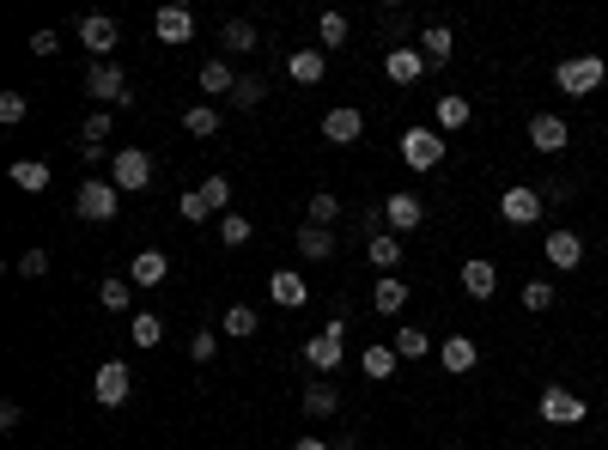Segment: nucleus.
<instances>
[{
  "label": "nucleus",
  "instance_id": "obj_10",
  "mask_svg": "<svg viewBox=\"0 0 608 450\" xmlns=\"http://www.w3.org/2000/svg\"><path fill=\"white\" fill-rule=\"evenodd\" d=\"M566 140H572V128H566V116H554V110H542V116H529V146L536 153H566Z\"/></svg>",
  "mask_w": 608,
  "mask_h": 450
},
{
  "label": "nucleus",
  "instance_id": "obj_6",
  "mask_svg": "<svg viewBox=\"0 0 608 450\" xmlns=\"http://www.w3.org/2000/svg\"><path fill=\"white\" fill-rule=\"evenodd\" d=\"M542 207H548V195H536L529 183H511V189L499 195V219H505V225H536Z\"/></svg>",
  "mask_w": 608,
  "mask_h": 450
},
{
  "label": "nucleus",
  "instance_id": "obj_25",
  "mask_svg": "<svg viewBox=\"0 0 608 450\" xmlns=\"http://www.w3.org/2000/svg\"><path fill=\"white\" fill-rule=\"evenodd\" d=\"M286 73H292L298 86H317L323 73H329V55H323V49H298V55L286 61Z\"/></svg>",
  "mask_w": 608,
  "mask_h": 450
},
{
  "label": "nucleus",
  "instance_id": "obj_45",
  "mask_svg": "<svg viewBox=\"0 0 608 450\" xmlns=\"http://www.w3.org/2000/svg\"><path fill=\"white\" fill-rule=\"evenodd\" d=\"M177 213H183V225H201L213 207H207V201H201V189H195V195H183V201H177Z\"/></svg>",
  "mask_w": 608,
  "mask_h": 450
},
{
  "label": "nucleus",
  "instance_id": "obj_26",
  "mask_svg": "<svg viewBox=\"0 0 608 450\" xmlns=\"http://www.w3.org/2000/svg\"><path fill=\"white\" fill-rule=\"evenodd\" d=\"M365 256H371L377 274H396V262H402V238H396V232H377V238L365 244Z\"/></svg>",
  "mask_w": 608,
  "mask_h": 450
},
{
  "label": "nucleus",
  "instance_id": "obj_8",
  "mask_svg": "<svg viewBox=\"0 0 608 450\" xmlns=\"http://www.w3.org/2000/svg\"><path fill=\"white\" fill-rule=\"evenodd\" d=\"M86 98H98V104H128V73H122L116 61H98V67L86 73Z\"/></svg>",
  "mask_w": 608,
  "mask_h": 450
},
{
  "label": "nucleus",
  "instance_id": "obj_1",
  "mask_svg": "<svg viewBox=\"0 0 608 450\" xmlns=\"http://www.w3.org/2000/svg\"><path fill=\"white\" fill-rule=\"evenodd\" d=\"M602 80H608V61H602V55H566V61L554 67V86H560L566 98H590Z\"/></svg>",
  "mask_w": 608,
  "mask_h": 450
},
{
  "label": "nucleus",
  "instance_id": "obj_43",
  "mask_svg": "<svg viewBox=\"0 0 608 450\" xmlns=\"http://www.w3.org/2000/svg\"><path fill=\"white\" fill-rule=\"evenodd\" d=\"M25 116H31V98H25V92H0V122L13 128V122H25Z\"/></svg>",
  "mask_w": 608,
  "mask_h": 450
},
{
  "label": "nucleus",
  "instance_id": "obj_39",
  "mask_svg": "<svg viewBox=\"0 0 608 450\" xmlns=\"http://www.w3.org/2000/svg\"><path fill=\"white\" fill-rule=\"evenodd\" d=\"M317 37H323V49H341L347 43V13H323L317 19Z\"/></svg>",
  "mask_w": 608,
  "mask_h": 450
},
{
  "label": "nucleus",
  "instance_id": "obj_41",
  "mask_svg": "<svg viewBox=\"0 0 608 450\" xmlns=\"http://www.w3.org/2000/svg\"><path fill=\"white\" fill-rule=\"evenodd\" d=\"M159 341H165V323L152 317V311H140L134 317V347H159Z\"/></svg>",
  "mask_w": 608,
  "mask_h": 450
},
{
  "label": "nucleus",
  "instance_id": "obj_46",
  "mask_svg": "<svg viewBox=\"0 0 608 450\" xmlns=\"http://www.w3.org/2000/svg\"><path fill=\"white\" fill-rule=\"evenodd\" d=\"M19 274H25V280H43V274H49V250H25V256H19Z\"/></svg>",
  "mask_w": 608,
  "mask_h": 450
},
{
  "label": "nucleus",
  "instance_id": "obj_48",
  "mask_svg": "<svg viewBox=\"0 0 608 450\" xmlns=\"http://www.w3.org/2000/svg\"><path fill=\"white\" fill-rule=\"evenodd\" d=\"M31 49H37V55H55V49H61V37H55V31H37V37H31Z\"/></svg>",
  "mask_w": 608,
  "mask_h": 450
},
{
  "label": "nucleus",
  "instance_id": "obj_17",
  "mask_svg": "<svg viewBox=\"0 0 608 450\" xmlns=\"http://www.w3.org/2000/svg\"><path fill=\"white\" fill-rule=\"evenodd\" d=\"M542 256H548V268H578L584 262V238L578 232H566V225H560V232H548V244H542Z\"/></svg>",
  "mask_w": 608,
  "mask_h": 450
},
{
  "label": "nucleus",
  "instance_id": "obj_21",
  "mask_svg": "<svg viewBox=\"0 0 608 450\" xmlns=\"http://www.w3.org/2000/svg\"><path fill=\"white\" fill-rule=\"evenodd\" d=\"M292 244H298V256H304V262H329V256H335L329 225H311V219L298 225V238H292Z\"/></svg>",
  "mask_w": 608,
  "mask_h": 450
},
{
  "label": "nucleus",
  "instance_id": "obj_29",
  "mask_svg": "<svg viewBox=\"0 0 608 450\" xmlns=\"http://www.w3.org/2000/svg\"><path fill=\"white\" fill-rule=\"evenodd\" d=\"M450 49H456V37H450V25H426V37H420V55L438 67V61H450Z\"/></svg>",
  "mask_w": 608,
  "mask_h": 450
},
{
  "label": "nucleus",
  "instance_id": "obj_28",
  "mask_svg": "<svg viewBox=\"0 0 608 450\" xmlns=\"http://www.w3.org/2000/svg\"><path fill=\"white\" fill-rule=\"evenodd\" d=\"M238 86V73H232V61H201V92L207 98H225Z\"/></svg>",
  "mask_w": 608,
  "mask_h": 450
},
{
  "label": "nucleus",
  "instance_id": "obj_34",
  "mask_svg": "<svg viewBox=\"0 0 608 450\" xmlns=\"http://www.w3.org/2000/svg\"><path fill=\"white\" fill-rule=\"evenodd\" d=\"M390 347H396V353H402V359H426V347H432V335H426V329H414V323H402V329H396V341H390Z\"/></svg>",
  "mask_w": 608,
  "mask_h": 450
},
{
  "label": "nucleus",
  "instance_id": "obj_2",
  "mask_svg": "<svg viewBox=\"0 0 608 450\" xmlns=\"http://www.w3.org/2000/svg\"><path fill=\"white\" fill-rule=\"evenodd\" d=\"M116 207H122V189H116V183H104V177H86V183H80V195H73V213L92 219V225L116 219Z\"/></svg>",
  "mask_w": 608,
  "mask_h": 450
},
{
  "label": "nucleus",
  "instance_id": "obj_18",
  "mask_svg": "<svg viewBox=\"0 0 608 450\" xmlns=\"http://www.w3.org/2000/svg\"><path fill=\"white\" fill-rule=\"evenodd\" d=\"M365 134V116L353 110V104H335L329 116H323V140H335V146H353Z\"/></svg>",
  "mask_w": 608,
  "mask_h": 450
},
{
  "label": "nucleus",
  "instance_id": "obj_30",
  "mask_svg": "<svg viewBox=\"0 0 608 450\" xmlns=\"http://www.w3.org/2000/svg\"><path fill=\"white\" fill-rule=\"evenodd\" d=\"M13 183H19L25 195H43V189H49V165H43V159H19V165H13Z\"/></svg>",
  "mask_w": 608,
  "mask_h": 450
},
{
  "label": "nucleus",
  "instance_id": "obj_23",
  "mask_svg": "<svg viewBox=\"0 0 608 450\" xmlns=\"http://www.w3.org/2000/svg\"><path fill=\"white\" fill-rule=\"evenodd\" d=\"M165 274H171V256L165 250H134V268H128L134 286H159Z\"/></svg>",
  "mask_w": 608,
  "mask_h": 450
},
{
  "label": "nucleus",
  "instance_id": "obj_7",
  "mask_svg": "<svg viewBox=\"0 0 608 450\" xmlns=\"http://www.w3.org/2000/svg\"><path fill=\"white\" fill-rule=\"evenodd\" d=\"M92 396H98L104 408H122V402L134 396V371H128L122 359H104V365H98V378H92Z\"/></svg>",
  "mask_w": 608,
  "mask_h": 450
},
{
  "label": "nucleus",
  "instance_id": "obj_49",
  "mask_svg": "<svg viewBox=\"0 0 608 450\" xmlns=\"http://www.w3.org/2000/svg\"><path fill=\"white\" fill-rule=\"evenodd\" d=\"M292 450H329V438H298Z\"/></svg>",
  "mask_w": 608,
  "mask_h": 450
},
{
  "label": "nucleus",
  "instance_id": "obj_27",
  "mask_svg": "<svg viewBox=\"0 0 608 450\" xmlns=\"http://www.w3.org/2000/svg\"><path fill=\"white\" fill-rule=\"evenodd\" d=\"M219 335H225V341H250V335H256V311H250V305H225Z\"/></svg>",
  "mask_w": 608,
  "mask_h": 450
},
{
  "label": "nucleus",
  "instance_id": "obj_24",
  "mask_svg": "<svg viewBox=\"0 0 608 450\" xmlns=\"http://www.w3.org/2000/svg\"><path fill=\"white\" fill-rule=\"evenodd\" d=\"M432 116H438V128H469V122H475V104H469L463 92H444V98L432 104Z\"/></svg>",
  "mask_w": 608,
  "mask_h": 450
},
{
  "label": "nucleus",
  "instance_id": "obj_15",
  "mask_svg": "<svg viewBox=\"0 0 608 450\" xmlns=\"http://www.w3.org/2000/svg\"><path fill=\"white\" fill-rule=\"evenodd\" d=\"M463 292L475 298V305H487V298L499 292V268H493L487 256H469V262H463Z\"/></svg>",
  "mask_w": 608,
  "mask_h": 450
},
{
  "label": "nucleus",
  "instance_id": "obj_22",
  "mask_svg": "<svg viewBox=\"0 0 608 450\" xmlns=\"http://www.w3.org/2000/svg\"><path fill=\"white\" fill-rule=\"evenodd\" d=\"M426 67H432V61H426L420 49H390V55H384V73H390L396 86H414V80H420Z\"/></svg>",
  "mask_w": 608,
  "mask_h": 450
},
{
  "label": "nucleus",
  "instance_id": "obj_35",
  "mask_svg": "<svg viewBox=\"0 0 608 450\" xmlns=\"http://www.w3.org/2000/svg\"><path fill=\"white\" fill-rule=\"evenodd\" d=\"M554 298H560L554 280H523V311H536V317H542V311H554Z\"/></svg>",
  "mask_w": 608,
  "mask_h": 450
},
{
  "label": "nucleus",
  "instance_id": "obj_16",
  "mask_svg": "<svg viewBox=\"0 0 608 450\" xmlns=\"http://www.w3.org/2000/svg\"><path fill=\"white\" fill-rule=\"evenodd\" d=\"M268 298H274L280 311H298L304 298H311V286H304V274H292V268H274L268 274Z\"/></svg>",
  "mask_w": 608,
  "mask_h": 450
},
{
  "label": "nucleus",
  "instance_id": "obj_31",
  "mask_svg": "<svg viewBox=\"0 0 608 450\" xmlns=\"http://www.w3.org/2000/svg\"><path fill=\"white\" fill-rule=\"evenodd\" d=\"M219 43L232 49V55H250L256 49V25L250 19H225V31H219Z\"/></svg>",
  "mask_w": 608,
  "mask_h": 450
},
{
  "label": "nucleus",
  "instance_id": "obj_9",
  "mask_svg": "<svg viewBox=\"0 0 608 450\" xmlns=\"http://www.w3.org/2000/svg\"><path fill=\"white\" fill-rule=\"evenodd\" d=\"M438 365L450 371V378H469V371L481 365V347H475V335H444V341H438Z\"/></svg>",
  "mask_w": 608,
  "mask_h": 450
},
{
  "label": "nucleus",
  "instance_id": "obj_5",
  "mask_svg": "<svg viewBox=\"0 0 608 450\" xmlns=\"http://www.w3.org/2000/svg\"><path fill=\"white\" fill-rule=\"evenodd\" d=\"M402 165H408V171H432V165H444V134H432V128H408V134H402Z\"/></svg>",
  "mask_w": 608,
  "mask_h": 450
},
{
  "label": "nucleus",
  "instance_id": "obj_47",
  "mask_svg": "<svg viewBox=\"0 0 608 450\" xmlns=\"http://www.w3.org/2000/svg\"><path fill=\"white\" fill-rule=\"evenodd\" d=\"M213 353H219V335H213V329H201V335L189 341V359H201V365H207Z\"/></svg>",
  "mask_w": 608,
  "mask_h": 450
},
{
  "label": "nucleus",
  "instance_id": "obj_44",
  "mask_svg": "<svg viewBox=\"0 0 608 450\" xmlns=\"http://www.w3.org/2000/svg\"><path fill=\"white\" fill-rule=\"evenodd\" d=\"M232 104H238V110H256V104H262V80L238 73V86H232Z\"/></svg>",
  "mask_w": 608,
  "mask_h": 450
},
{
  "label": "nucleus",
  "instance_id": "obj_40",
  "mask_svg": "<svg viewBox=\"0 0 608 450\" xmlns=\"http://www.w3.org/2000/svg\"><path fill=\"white\" fill-rule=\"evenodd\" d=\"M201 201H207L213 213H232V183H225V177H207V183H201Z\"/></svg>",
  "mask_w": 608,
  "mask_h": 450
},
{
  "label": "nucleus",
  "instance_id": "obj_4",
  "mask_svg": "<svg viewBox=\"0 0 608 450\" xmlns=\"http://www.w3.org/2000/svg\"><path fill=\"white\" fill-rule=\"evenodd\" d=\"M110 183H116L122 195H140V189L152 183V153H140V146H122L116 165H110Z\"/></svg>",
  "mask_w": 608,
  "mask_h": 450
},
{
  "label": "nucleus",
  "instance_id": "obj_20",
  "mask_svg": "<svg viewBox=\"0 0 608 450\" xmlns=\"http://www.w3.org/2000/svg\"><path fill=\"white\" fill-rule=\"evenodd\" d=\"M359 365H365V378H371V384H390V378H396V365H402V353H396L390 341H371V347L359 353Z\"/></svg>",
  "mask_w": 608,
  "mask_h": 450
},
{
  "label": "nucleus",
  "instance_id": "obj_12",
  "mask_svg": "<svg viewBox=\"0 0 608 450\" xmlns=\"http://www.w3.org/2000/svg\"><path fill=\"white\" fill-rule=\"evenodd\" d=\"M152 31H159V43L183 49V43L195 37V13H189V7H159V13H152Z\"/></svg>",
  "mask_w": 608,
  "mask_h": 450
},
{
  "label": "nucleus",
  "instance_id": "obj_38",
  "mask_svg": "<svg viewBox=\"0 0 608 450\" xmlns=\"http://www.w3.org/2000/svg\"><path fill=\"white\" fill-rule=\"evenodd\" d=\"M219 244L244 250V244H250V219H244V213H225V219H219Z\"/></svg>",
  "mask_w": 608,
  "mask_h": 450
},
{
  "label": "nucleus",
  "instance_id": "obj_19",
  "mask_svg": "<svg viewBox=\"0 0 608 450\" xmlns=\"http://www.w3.org/2000/svg\"><path fill=\"white\" fill-rule=\"evenodd\" d=\"M408 292H414V286H408L402 274H377V292H371V311H377V317H396V311L408 305Z\"/></svg>",
  "mask_w": 608,
  "mask_h": 450
},
{
  "label": "nucleus",
  "instance_id": "obj_33",
  "mask_svg": "<svg viewBox=\"0 0 608 450\" xmlns=\"http://www.w3.org/2000/svg\"><path fill=\"white\" fill-rule=\"evenodd\" d=\"M183 128H189L195 140H207V134H219V110H213V104H189V110H183Z\"/></svg>",
  "mask_w": 608,
  "mask_h": 450
},
{
  "label": "nucleus",
  "instance_id": "obj_11",
  "mask_svg": "<svg viewBox=\"0 0 608 450\" xmlns=\"http://www.w3.org/2000/svg\"><path fill=\"white\" fill-rule=\"evenodd\" d=\"M384 219H390V232H420L426 225V201L420 195H384Z\"/></svg>",
  "mask_w": 608,
  "mask_h": 450
},
{
  "label": "nucleus",
  "instance_id": "obj_32",
  "mask_svg": "<svg viewBox=\"0 0 608 450\" xmlns=\"http://www.w3.org/2000/svg\"><path fill=\"white\" fill-rule=\"evenodd\" d=\"M98 298H104V311H128V305H134V280H128V274H110V280L98 286Z\"/></svg>",
  "mask_w": 608,
  "mask_h": 450
},
{
  "label": "nucleus",
  "instance_id": "obj_37",
  "mask_svg": "<svg viewBox=\"0 0 608 450\" xmlns=\"http://www.w3.org/2000/svg\"><path fill=\"white\" fill-rule=\"evenodd\" d=\"M80 140H86V159H92V153H104L98 140H110V110H92V116H86V128H80Z\"/></svg>",
  "mask_w": 608,
  "mask_h": 450
},
{
  "label": "nucleus",
  "instance_id": "obj_3",
  "mask_svg": "<svg viewBox=\"0 0 608 450\" xmlns=\"http://www.w3.org/2000/svg\"><path fill=\"white\" fill-rule=\"evenodd\" d=\"M584 414H590V402L578 390H566V384H548L542 390V420L548 426H584Z\"/></svg>",
  "mask_w": 608,
  "mask_h": 450
},
{
  "label": "nucleus",
  "instance_id": "obj_14",
  "mask_svg": "<svg viewBox=\"0 0 608 450\" xmlns=\"http://www.w3.org/2000/svg\"><path fill=\"white\" fill-rule=\"evenodd\" d=\"M116 37H122V31H116V19H110V13H86V19H80V43H86L98 61H110Z\"/></svg>",
  "mask_w": 608,
  "mask_h": 450
},
{
  "label": "nucleus",
  "instance_id": "obj_13",
  "mask_svg": "<svg viewBox=\"0 0 608 450\" xmlns=\"http://www.w3.org/2000/svg\"><path fill=\"white\" fill-rule=\"evenodd\" d=\"M304 359H311L317 371H335V365L347 359V347H341V323H329V329H317L311 341H304Z\"/></svg>",
  "mask_w": 608,
  "mask_h": 450
},
{
  "label": "nucleus",
  "instance_id": "obj_36",
  "mask_svg": "<svg viewBox=\"0 0 608 450\" xmlns=\"http://www.w3.org/2000/svg\"><path fill=\"white\" fill-rule=\"evenodd\" d=\"M341 408V396L329 390V384H311V390H304V414H311V420H329Z\"/></svg>",
  "mask_w": 608,
  "mask_h": 450
},
{
  "label": "nucleus",
  "instance_id": "obj_42",
  "mask_svg": "<svg viewBox=\"0 0 608 450\" xmlns=\"http://www.w3.org/2000/svg\"><path fill=\"white\" fill-rule=\"evenodd\" d=\"M335 219H341V195H329V189L311 195V225H335Z\"/></svg>",
  "mask_w": 608,
  "mask_h": 450
}]
</instances>
